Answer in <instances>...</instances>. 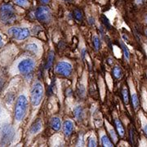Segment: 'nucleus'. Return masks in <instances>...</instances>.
Returning a JSON list of instances; mask_svg holds the SVG:
<instances>
[{
  "instance_id": "1",
  "label": "nucleus",
  "mask_w": 147,
  "mask_h": 147,
  "mask_svg": "<svg viewBox=\"0 0 147 147\" xmlns=\"http://www.w3.org/2000/svg\"><path fill=\"white\" fill-rule=\"evenodd\" d=\"M27 106H28V100H27L26 95L22 94L19 96L16 102V106H15V119L16 122H21L26 113Z\"/></svg>"
},
{
  "instance_id": "2",
  "label": "nucleus",
  "mask_w": 147,
  "mask_h": 147,
  "mask_svg": "<svg viewBox=\"0 0 147 147\" xmlns=\"http://www.w3.org/2000/svg\"><path fill=\"white\" fill-rule=\"evenodd\" d=\"M0 19L5 24H11L16 19V13L11 4H3L0 8Z\"/></svg>"
},
{
  "instance_id": "3",
  "label": "nucleus",
  "mask_w": 147,
  "mask_h": 147,
  "mask_svg": "<svg viewBox=\"0 0 147 147\" xmlns=\"http://www.w3.org/2000/svg\"><path fill=\"white\" fill-rule=\"evenodd\" d=\"M43 92H44V89L41 83L37 82L34 84L31 90V94H30L31 104L33 106H38L40 105L42 101Z\"/></svg>"
},
{
  "instance_id": "4",
  "label": "nucleus",
  "mask_w": 147,
  "mask_h": 147,
  "mask_svg": "<svg viewBox=\"0 0 147 147\" xmlns=\"http://www.w3.org/2000/svg\"><path fill=\"white\" fill-rule=\"evenodd\" d=\"M35 16L38 21L41 23H48L52 19V12L50 8L47 6H41L37 8Z\"/></svg>"
},
{
  "instance_id": "5",
  "label": "nucleus",
  "mask_w": 147,
  "mask_h": 147,
  "mask_svg": "<svg viewBox=\"0 0 147 147\" xmlns=\"http://www.w3.org/2000/svg\"><path fill=\"white\" fill-rule=\"evenodd\" d=\"M34 67H35V61L30 58L23 59L17 65V69L19 72L22 74H30L34 69Z\"/></svg>"
},
{
  "instance_id": "6",
  "label": "nucleus",
  "mask_w": 147,
  "mask_h": 147,
  "mask_svg": "<svg viewBox=\"0 0 147 147\" xmlns=\"http://www.w3.org/2000/svg\"><path fill=\"white\" fill-rule=\"evenodd\" d=\"M8 34L10 36L15 38L17 40H23L30 36V30L27 28H18L12 27L8 30Z\"/></svg>"
},
{
  "instance_id": "7",
  "label": "nucleus",
  "mask_w": 147,
  "mask_h": 147,
  "mask_svg": "<svg viewBox=\"0 0 147 147\" xmlns=\"http://www.w3.org/2000/svg\"><path fill=\"white\" fill-rule=\"evenodd\" d=\"M56 72L62 76L69 77L72 73V65L67 61H60L56 65Z\"/></svg>"
},
{
  "instance_id": "8",
  "label": "nucleus",
  "mask_w": 147,
  "mask_h": 147,
  "mask_svg": "<svg viewBox=\"0 0 147 147\" xmlns=\"http://www.w3.org/2000/svg\"><path fill=\"white\" fill-rule=\"evenodd\" d=\"M1 135H2V142L3 144L9 143L14 135L13 128L10 125H4L2 128Z\"/></svg>"
},
{
  "instance_id": "9",
  "label": "nucleus",
  "mask_w": 147,
  "mask_h": 147,
  "mask_svg": "<svg viewBox=\"0 0 147 147\" xmlns=\"http://www.w3.org/2000/svg\"><path fill=\"white\" fill-rule=\"evenodd\" d=\"M74 129V123L72 121H65L63 124V132L66 137H69L72 134Z\"/></svg>"
},
{
  "instance_id": "10",
  "label": "nucleus",
  "mask_w": 147,
  "mask_h": 147,
  "mask_svg": "<svg viewBox=\"0 0 147 147\" xmlns=\"http://www.w3.org/2000/svg\"><path fill=\"white\" fill-rule=\"evenodd\" d=\"M131 103L133 105V108L134 110H137L139 108V105H140V101H139V98H138V96H137V92L135 89L132 88V86L131 87Z\"/></svg>"
},
{
  "instance_id": "11",
  "label": "nucleus",
  "mask_w": 147,
  "mask_h": 147,
  "mask_svg": "<svg viewBox=\"0 0 147 147\" xmlns=\"http://www.w3.org/2000/svg\"><path fill=\"white\" fill-rule=\"evenodd\" d=\"M42 123L41 120H37L33 125L30 127V132L31 134H37L38 133L39 131L42 130Z\"/></svg>"
},
{
  "instance_id": "12",
  "label": "nucleus",
  "mask_w": 147,
  "mask_h": 147,
  "mask_svg": "<svg viewBox=\"0 0 147 147\" xmlns=\"http://www.w3.org/2000/svg\"><path fill=\"white\" fill-rule=\"evenodd\" d=\"M50 125L54 131H59L61 129V121L58 117H53L51 119Z\"/></svg>"
},
{
  "instance_id": "13",
  "label": "nucleus",
  "mask_w": 147,
  "mask_h": 147,
  "mask_svg": "<svg viewBox=\"0 0 147 147\" xmlns=\"http://www.w3.org/2000/svg\"><path fill=\"white\" fill-rule=\"evenodd\" d=\"M74 115L76 119L78 120H82L83 119V116H84V110L82 108V106L78 105L74 109Z\"/></svg>"
},
{
  "instance_id": "14",
  "label": "nucleus",
  "mask_w": 147,
  "mask_h": 147,
  "mask_svg": "<svg viewBox=\"0 0 147 147\" xmlns=\"http://www.w3.org/2000/svg\"><path fill=\"white\" fill-rule=\"evenodd\" d=\"M115 127L116 129H117V131H118V134L120 137H123V135L125 133V130H124V127L123 126L121 121L119 119H115Z\"/></svg>"
},
{
  "instance_id": "15",
  "label": "nucleus",
  "mask_w": 147,
  "mask_h": 147,
  "mask_svg": "<svg viewBox=\"0 0 147 147\" xmlns=\"http://www.w3.org/2000/svg\"><path fill=\"white\" fill-rule=\"evenodd\" d=\"M105 124H106V127H107L108 131H109V133H110L111 139L113 140L114 143H116V142H118V137H117V135H116L115 131L114 130V128H113V127H111V126H110V124H109L107 122L105 123Z\"/></svg>"
},
{
  "instance_id": "16",
  "label": "nucleus",
  "mask_w": 147,
  "mask_h": 147,
  "mask_svg": "<svg viewBox=\"0 0 147 147\" xmlns=\"http://www.w3.org/2000/svg\"><path fill=\"white\" fill-rule=\"evenodd\" d=\"M100 139H101V144H102V146H105V147L114 146V143L110 142V140L109 139V137H107L105 134H102V135H101V137H100Z\"/></svg>"
},
{
  "instance_id": "17",
  "label": "nucleus",
  "mask_w": 147,
  "mask_h": 147,
  "mask_svg": "<svg viewBox=\"0 0 147 147\" xmlns=\"http://www.w3.org/2000/svg\"><path fill=\"white\" fill-rule=\"evenodd\" d=\"M129 137H130V141H131V143L132 146H136L137 145V137H136V133H135V130L134 128L131 127L130 129H129Z\"/></svg>"
},
{
  "instance_id": "18",
  "label": "nucleus",
  "mask_w": 147,
  "mask_h": 147,
  "mask_svg": "<svg viewBox=\"0 0 147 147\" xmlns=\"http://www.w3.org/2000/svg\"><path fill=\"white\" fill-rule=\"evenodd\" d=\"M112 73H113V75L115 79H121L123 76V71H122V69L119 66H115L113 69Z\"/></svg>"
},
{
  "instance_id": "19",
  "label": "nucleus",
  "mask_w": 147,
  "mask_h": 147,
  "mask_svg": "<svg viewBox=\"0 0 147 147\" xmlns=\"http://www.w3.org/2000/svg\"><path fill=\"white\" fill-rule=\"evenodd\" d=\"M53 61H54V53L53 52H50L48 56H47V65H46V69H49L52 67L53 64Z\"/></svg>"
},
{
  "instance_id": "20",
  "label": "nucleus",
  "mask_w": 147,
  "mask_h": 147,
  "mask_svg": "<svg viewBox=\"0 0 147 147\" xmlns=\"http://www.w3.org/2000/svg\"><path fill=\"white\" fill-rule=\"evenodd\" d=\"M120 45L121 47H122V50H123V55H124V57H125V59L128 61H129V58H130L129 51H128L127 47V46L124 44V42H123V41H121L120 42Z\"/></svg>"
},
{
  "instance_id": "21",
  "label": "nucleus",
  "mask_w": 147,
  "mask_h": 147,
  "mask_svg": "<svg viewBox=\"0 0 147 147\" xmlns=\"http://www.w3.org/2000/svg\"><path fill=\"white\" fill-rule=\"evenodd\" d=\"M122 95H123V102L125 105H127L129 103V93H128V90L127 89V88H123L122 90Z\"/></svg>"
},
{
  "instance_id": "22",
  "label": "nucleus",
  "mask_w": 147,
  "mask_h": 147,
  "mask_svg": "<svg viewBox=\"0 0 147 147\" xmlns=\"http://www.w3.org/2000/svg\"><path fill=\"white\" fill-rule=\"evenodd\" d=\"M26 49L27 50H29V51H30V52H32V53H38V50H39L38 46L37 45L36 43H34V42L29 43L26 46Z\"/></svg>"
},
{
  "instance_id": "23",
  "label": "nucleus",
  "mask_w": 147,
  "mask_h": 147,
  "mask_svg": "<svg viewBox=\"0 0 147 147\" xmlns=\"http://www.w3.org/2000/svg\"><path fill=\"white\" fill-rule=\"evenodd\" d=\"M92 42H93V46H94V48L96 51H98L100 49V38L96 35H95L92 38Z\"/></svg>"
},
{
  "instance_id": "24",
  "label": "nucleus",
  "mask_w": 147,
  "mask_h": 147,
  "mask_svg": "<svg viewBox=\"0 0 147 147\" xmlns=\"http://www.w3.org/2000/svg\"><path fill=\"white\" fill-rule=\"evenodd\" d=\"M74 18L77 20V21H82L83 20V12H82V11L79 10L78 8H76V9H74Z\"/></svg>"
},
{
  "instance_id": "25",
  "label": "nucleus",
  "mask_w": 147,
  "mask_h": 147,
  "mask_svg": "<svg viewBox=\"0 0 147 147\" xmlns=\"http://www.w3.org/2000/svg\"><path fill=\"white\" fill-rule=\"evenodd\" d=\"M100 19H101V21H102V23H103V25L105 26V27L106 29H108V30H110V28H111V25H110V21L108 20V18L106 17L104 15H102L101 17H100Z\"/></svg>"
},
{
  "instance_id": "26",
  "label": "nucleus",
  "mask_w": 147,
  "mask_h": 147,
  "mask_svg": "<svg viewBox=\"0 0 147 147\" xmlns=\"http://www.w3.org/2000/svg\"><path fill=\"white\" fill-rule=\"evenodd\" d=\"M88 146H97V142H96V139L95 136H92L89 137V140H88Z\"/></svg>"
},
{
  "instance_id": "27",
  "label": "nucleus",
  "mask_w": 147,
  "mask_h": 147,
  "mask_svg": "<svg viewBox=\"0 0 147 147\" xmlns=\"http://www.w3.org/2000/svg\"><path fill=\"white\" fill-rule=\"evenodd\" d=\"M78 93H79V96L84 98L86 96V90H85V88H84L83 85H79V88H78Z\"/></svg>"
},
{
  "instance_id": "28",
  "label": "nucleus",
  "mask_w": 147,
  "mask_h": 147,
  "mask_svg": "<svg viewBox=\"0 0 147 147\" xmlns=\"http://www.w3.org/2000/svg\"><path fill=\"white\" fill-rule=\"evenodd\" d=\"M15 3L20 7H26L28 3L27 0H15Z\"/></svg>"
},
{
  "instance_id": "29",
  "label": "nucleus",
  "mask_w": 147,
  "mask_h": 147,
  "mask_svg": "<svg viewBox=\"0 0 147 147\" xmlns=\"http://www.w3.org/2000/svg\"><path fill=\"white\" fill-rule=\"evenodd\" d=\"M142 127H143V130H144V131H145V133L147 135V119H142Z\"/></svg>"
},
{
  "instance_id": "30",
  "label": "nucleus",
  "mask_w": 147,
  "mask_h": 147,
  "mask_svg": "<svg viewBox=\"0 0 147 147\" xmlns=\"http://www.w3.org/2000/svg\"><path fill=\"white\" fill-rule=\"evenodd\" d=\"M84 145V140H83V135H81L79 137V140H78V143H77V146H83Z\"/></svg>"
},
{
  "instance_id": "31",
  "label": "nucleus",
  "mask_w": 147,
  "mask_h": 147,
  "mask_svg": "<svg viewBox=\"0 0 147 147\" xmlns=\"http://www.w3.org/2000/svg\"><path fill=\"white\" fill-rule=\"evenodd\" d=\"M88 21H89L90 25H94L95 20H94V18H93V17H89V19H88Z\"/></svg>"
},
{
  "instance_id": "32",
  "label": "nucleus",
  "mask_w": 147,
  "mask_h": 147,
  "mask_svg": "<svg viewBox=\"0 0 147 147\" xmlns=\"http://www.w3.org/2000/svg\"><path fill=\"white\" fill-rule=\"evenodd\" d=\"M3 83H4V80H3V78H0V90L3 88Z\"/></svg>"
},
{
  "instance_id": "33",
  "label": "nucleus",
  "mask_w": 147,
  "mask_h": 147,
  "mask_svg": "<svg viewBox=\"0 0 147 147\" xmlns=\"http://www.w3.org/2000/svg\"><path fill=\"white\" fill-rule=\"evenodd\" d=\"M51 0H40V2L42 3V4H47Z\"/></svg>"
},
{
  "instance_id": "34",
  "label": "nucleus",
  "mask_w": 147,
  "mask_h": 147,
  "mask_svg": "<svg viewBox=\"0 0 147 147\" xmlns=\"http://www.w3.org/2000/svg\"><path fill=\"white\" fill-rule=\"evenodd\" d=\"M3 45V38H2V36L0 35V47H2Z\"/></svg>"
},
{
  "instance_id": "35",
  "label": "nucleus",
  "mask_w": 147,
  "mask_h": 147,
  "mask_svg": "<svg viewBox=\"0 0 147 147\" xmlns=\"http://www.w3.org/2000/svg\"><path fill=\"white\" fill-rule=\"evenodd\" d=\"M145 34H146V35L147 36V28L146 29V30H145Z\"/></svg>"
},
{
  "instance_id": "36",
  "label": "nucleus",
  "mask_w": 147,
  "mask_h": 147,
  "mask_svg": "<svg viewBox=\"0 0 147 147\" xmlns=\"http://www.w3.org/2000/svg\"><path fill=\"white\" fill-rule=\"evenodd\" d=\"M146 22H147V16H146Z\"/></svg>"
},
{
  "instance_id": "37",
  "label": "nucleus",
  "mask_w": 147,
  "mask_h": 147,
  "mask_svg": "<svg viewBox=\"0 0 147 147\" xmlns=\"http://www.w3.org/2000/svg\"><path fill=\"white\" fill-rule=\"evenodd\" d=\"M63 1H69V0H63Z\"/></svg>"
}]
</instances>
